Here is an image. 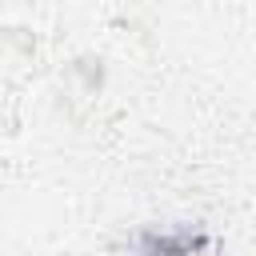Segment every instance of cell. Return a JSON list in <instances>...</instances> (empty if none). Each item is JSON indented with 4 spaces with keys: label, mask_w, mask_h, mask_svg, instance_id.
I'll return each mask as SVG.
<instances>
[{
    "label": "cell",
    "mask_w": 256,
    "mask_h": 256,
    "mask_svg": "<svg viewBox=\"0 0 256 256\" xmlns=\"http://www.w3.org/2000/svg\"><path fill=\"white\" fill-rule=\"evenodd\" d=\"M200 252V236L192 232H152L140 248V256H196Z\"/></svg>",
    "instance_id": "1"
}]
</instances>
